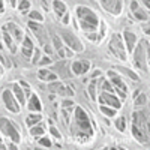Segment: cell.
Instances as JSON below:
<instances>
[{
    "label": "cell",
    "mask_w": 150,
    "mask_h": 150,
    "mask_svg": "<svg viewBox=\"0 0 150 150\" xmlns=\"http://www.w3.org/2000/svg\"><path fill=\"white\" fill-rule=\"evenodd\" d=\"M72 134L74 135H84V137H90L92 135V126H90V122H89V117L87 114L80 108L77 107L75 108V119H74V125H72Z\"/></svg>",
    "instance_id": "6da1fadb"
},
{
    "label": "cell",
    "mask_w": 150,
    "mask_h": 150,
    "mask_svg": "<svg viewBox=\"0 0 150 150\" xmlns=\"http://www.w3.org/2000/svg\"><path fill=\"white\" fill-rule=\"evenodd\" d=\"M147 120L144 117V112H134V122H132V134L137 140L143 144H147Z\"/></svg>",
    "instance_id": "7a4b0ae2"
},
{
    "label": "cell",
    "mask_w": 150,
    "mask_h": 150,
    "mask_svg": "<svg viewBox=\"0 0 150 150\" xmlns=\"http://www.w3.org/2000/svg\"><path fill=\"white\" fill-rule=\"evenodd\" d=\"M77 15L81 21V27L84 30H96L98 27V18L93 12L86 8V6H78L77 8Z\"/></svg>",
    "instance_id": "3957f363"
},
{
    "label": "cell",
    "mask_w": 150,
    "mask_h": 150,
    "mask_svg": "<svg viewBox=\"0 0 150 150\" xmlns=\"http://www.w3.org/2000/svg\"><path fill=\"white\" fill-rule=\"evenodd\" d=\"M0 131H2L3 135L11 137V138L14 140L15 143H20V134H18L17 128H15L8 119H5V117L0 119Z\"/></svg>",
    "instance_id": "277c9868"
},
{
    "label": "cell",
    "mask_w": 150,
    "mask_h": 150,
    "mask_svg": "<svg viewBox=\"0 0 150 150\" xmlns=\"http://www.w3.org/2000/svg\"><path fill=\"white\" fill-rule=\"evenodd\" d=\"M110 51L114 54V56H117L119 59L126 60V54H125V51H123V44L120 41V36L119 35L112 36V39L110 42Z\"/></svg>",
    "instance_id": "5b68a950"
},
{
    "label": "cell",
    "mask_w": 150,
    "mask_h": 150,
    "mask_svg": "<svg viewBox=\"0 0 150 150\" xmlns=\"http://www.w3.org/2000/svg\"><path fill=\"white\" fill-rule=\"evenodd\" d=\"M144 45L146 42H140V45L135 48V53H134V63L135 66H138L140 69H147L144 60H146V54H144Z\"/></svg>",
    "instance_id": "8992f818"
},
{
    "label": "cell",
    "mask_w": 150,
    "mask_h": 150,
    "mask_svg": "<svg viewBox=\"0 0 150 150\" xmlns=\"http://www.w3.org/2000/svg\"><path fill=\"white\" fill-rule=\"evenodd\" d=\"M2 96H3V102H5V105H6V108L9 111H12V112H18L20 111V107L15 102V98L12 96V93L9 90H5Z\"/></svg>",
    "instance_id": "52a82bcc"
},
{
    "label": "cell",
    "mask_w": 150,
    "mask_h": 150,
    "mask_svg": "<svg viewBox=\"0 0 150 150\" xmlns=\"http://www.w3.org/2000/svg\"><path fill=\"white\" fill-rule=\"evenodd\" d=\"M62 38H63V39H65V42L74 50V51H83V45H81V42L77 39V38H75L72 33H69V32H65L63 33V36H62Z\"/></svg>",
    "instance_id": "ba28073f"
},
{
    "label": "cell",
    "mask_w": 150,
    "mask_h": 150,
    "mask_svg": "<svg viewBox=\"0 0 150 150\" xmlns=\"http://www.w3.org/2000/svg\"><path fill=\"white\" fill-rule=\"evenodd\" d=\"M29 27L35 32V35H36V38H38V41H39L41 44H45V41H47V38H45V30L42 29L41 24H38V23H35L33 20H30V21H29Z\"/></svg>",
    "instance_id": "9c48e42d"
},
{
    "label": "cell",
    "mask_w": 150,
    "mask_h": 150,
    "mask_svg": "<svg viewBox=\"0 0 150 150\" xmlns=\"http://www.w3.org/2000/svg\"><path fill=\"white\" fill-rule=\"evenodd\" d=\"M99 101H101L102 104H108L111 105L112 108H120V102H119V99L116 96H112V93L110 92H104L101 95V98H99Z\"/></svg>",
    "instance_id": "30bf717a"
},
{
    "label": "cell",
    "mask_w": 150,
    "mask_h": 150,
    "mask_svg": "<svg viewBox=\"0 0 150 150\" xmlns=\"http://www.w3.org/2000/svg\"><path fill=\"white\" fill-rule=\"evenodd\" d=\"M87 69H89V62H74V65H72V71L77 75L87 72Z\"/></svg>",
    "instance_id": "8fae6325"
},
{
    "label": "cell",
    "mask_w": 150,
    "mask_h": 150,
    "mask_svg": "<svg viewBox=\"0 0 150 150\" xmlns=\"http://www.w3.org/2000/svg\"><path fill=\"white\" fill-rule=\"evenodd\" d=\"M27 108H29L30 111H41V110H42L41 101H39V98H38L36 95H32L30 101H29V104H27Z\"/></svg>",
    "instance_id": "7c38bea8"
},
{
    "label": "cell",
    "mask_w": 150,
    "mask_h": 150,
    "mask_svg": "<svg viewBox=\"0 0 150 150\" xmlns=\"http://www.w3.org/2000/svg\"><path fill=\"white\" fill-rule=\"evenodd\" d=\"M38 77H39V80L42 81H54L57 77H56V74H53L51 71H47V69H41L39 72H38Z\"/></svg>",
    "instance_id": "4fadbf2b"
},
{
    "label": "cell",
    "mask_w": 150,
    "mask_h": 150,
    "mask_svg": "<svg viewBox=\"0 0 150 150\" xmlns=\"http://www.w3.org/2000/svg\"><path fill=\"white\" fill-rule=\"evenodd\" d=\"M108 77H110V80L112 81V84L117 86V89H120V90H123V92H126V86H125V83L120 80V77H117V75L112 72V71L108 72Z\"/></svg>",
    "instance_id": "5bb4252c"
},
{
    "label": "cell",
    "mask_w": 150,
    "mask_h": 150,
    "mask_svg": "<svg viewBox=\"0 0 150 150\" xmlns=\"http://www.w3.org/2000/svg\"><path fill=\"white\" fill-rule=\"evenodd\" d=\"M23 54L26 56V57H30L32 56V51H33V44H32V39L27 36V38H24V41H23Z\"/></svg>",
    "instance_id": "9a60e30c"
},
{
    "label": "cell",
    "mask_w": 150,
    "mask_h": 150,
    "mask_svg": "<svg viewBox=\"0 0 150 150\" xmlns=\"http://www.w3.org/2000/svg\"><path fill=\"white\" fill-rule=\"evenodd\" d=\"M5 30H9V32L12 33V36L15 38V41H21V39H23V32H21L17 26H14L12 23L8 24V26L5 27Z\"/></svg>",
    "instance_id": "2e32d148"
},
{
    "label": "cell",
    "mask_w": 150,
    "mask_h": 150,
    "mask_svg": "<svg viewBox=\"0 0 150 150\" xmlns=\"http://www.w3.org/2000/svg\"><path fill=\"white\" fill-rule=\"evenodd\" d=\"M123 38H125V41H126V44H128V50H129V51H132L134 45H135V41H137V36L134 33H131V32H125L123 33Z\"/></svg>",
    "instance_id": "e0dca14e"
},
{
    "label": "cell",
    "mask_w": 150,
    "mask_h": 150,
    "mask_svg": "<svg viewBox=\"0 0 150 150\" xmlns=\"http://www.w3.org/2000/svg\"><path fill=\"white\" fill-rule=\"evenodd\" d=\"M53 6H54V12H56L59 17H63V15L66 14V6H65V3L59 2V0H54Z\"/></svg>",
    "instance_id": "ac0fdd59"
},
{
    "label": "cell",
    "mask_w": 150,
    "mask_h": 150,
    "mask_svg": "<svg viewBox=\"0 0 150 150\" xmlns=\"http://www.w3.org/2000/svg\"><path fill=\"white\" fill-rule=\"evenodd\" d=\"M101 5H102L108 12H112V14H114L116 5H117V0H101Z\"/></svg>",
    "instance_id": "d6986e66"
},
{
    "label": "cell",
    "mask_w": 150,
    "mask_h": 150,
    "mask_svg": "<svg viewBox=\"0 0 150 150\" xmlns=\"http://www.w3.org/2000/svg\"><path fill=\"white\" fill-rule=\"evenodd\" d=\"M14 93H15V96H17V99L20 101V104H26V98H24V93H23V90H21V87H20V84H14Z\"/></svg>",
    "instance_id": "ffe728a7"
},
{
    "label": "cell",
    "mask_w": 150,
    "mask_h": 150,
    "mask_svg": "<svg viewBox=\"0 0 150 150\" xmlns=\"http://www.w3.org/2000/svg\"><path fill=\"white\" fill-rule=\"evenodd\" d=\"M3 39H5V42H6V45L9 47V50H11V53H15L17 51V47L14 45V42H12V39H11V35L5 30L3 32Z\"/></svg>",
    "instance_id": "44dd1931"
},
{
    "label": "cell",
    "mask_w": 150,
    "mask_h": 150,
    "mask_svg": "<svg viewBox=\"0 0 150 150\" xmlns=\"http://www.w3.org/2000/svg\"><path fill=\"white\" fill-rule=\"evenodd\" d=\"M42 120L41 114H30L27 119H26V123H27V126H33V125H38Z\"/></svg>",
    "instance_id": "7402d4cb"
},
{
    "label": "cell",
    "mask_w": 150,
    "mask_h": 150,
    "mask_svg": "<svg viewBox=\"0 0 150 150\" xmlns=\"http://www.w3.org/2000/svg\"><path fill=\"white\" fill-rule=\"evenodd\" d=\"M57 92H59L60 95H68V96H72V95H74L72 89H69V87H66L65 84H60V86H59V89H57Z\"/></svg>",
    "instance_id": "603a6c76"
},
{
    "label": "cell",
    "mask_w": 150,
    "mask_h": 150,
    "mask_svg": "<svg viewBox=\"0 0 150 150\" xmlns=\"http://www.w3.org/2000/svg\"><path fill=\"white\" fill-rule=\"evenodd\" d=\"M30 134H32V135H35V137H36V135H42V134H44V126L38 123V126H32Z\"/></svg>",
    "instance_id": "cb8c5ba5"
},
{
    "label": "cell",
    "mask_w": 150,
    "mask_h": 150,
    "mask_svg": "<svg viewBox=\"0 0 150 150\" xmlns=\"http://www.w3.org/2000/svg\"><path fill=\"white\" fill-rule=\"evenodd\" d=\"M101 111L104 112L105 116H108V117H114V114H116V110H111V108H108V107H105V105L101 107Z\"/></svg>",
    "instance_id": "d4e9b609"
},
{
    "label": "cell",
    "mask_w": 150,
    "mask_h": 150,
    "mask_svg": "<svg viewBox=\"0 0 150 150\" xmlns=\"http://www.w3.org/2000/svg\"><path fill=\"white\" fill-rule=\"evenodd\" d=\"M116 126H117V129L119 131H125V128H126V122H125V119L123 117H120V119H117L116 120Z\"/></svg>",
    "instance_id": "484cf974"
},
{
    "label": "cell",
    "mask_w": 150,
    "mask_h": 150,
    "mask_svg": "<svg viewBox=\"0 0 150 150\" xmlns=\"http://www.w3.org/2000/svg\"><path fill=\"white\" fill-rule=\"evenodd\" d=\"M89 95H90L92 99H96V84H95V81H92L90 86H89Z\"/></svg>",
    "instance_id": "4316f807"
},
{
    "label": "cell",
    "mask_w": 150,
    "mask_h": 150,
    "mask_svg": "<svg viewBox=\"0 0 150 150\" xmlns=\"http://www.w3.org/2000/svg\"><path fill=\"white\" fill-rule=\"evenodd\" d=\"M30 20H33V21H35V20H36V21H42L44 18H42V15H41L38 11H32V12H30Z\"/></svg>",
    "instance_id": "83f0119b"
},
{
    "label": "cell",
    "mask_w": 150,
    "mask_h": 150,
    "mask_svg": "<svg viewBox=\"0 0 150 150\" xmlns=\"http://www.w3.org/2000/svg\"><path fill=\"white\" fill-rule=\"evenodd\" d=\"M146 101H147V96L141 93L138 98L135 99V105H137V107H138V105H143V104H146Z\"/></svg>",
    "instance_id": "f1b7e54d"
},
{
    "label": "cell",
    "mask_w": 150,
    "mask_h": 150,
    "mask_svg": "<svg viewBox=\"0 0 150 150\" xmlns=\"http://www.w3.org/2000/svg\"><path fill=\"white\" fill-rule=\"evenodd\" d=\"M134 17H135L137 20H147V15L143 14V12L138 11V9H135V11H134Z\"/></svg>",
    "instance_id": "f546056e"
},
{
    "label": "cell",
    "mask_w": 150,
    "mask_h": 150,
    "mask_svg": "<svg viewBox=\"0 0 150 150\" xmlns=\"http://www.w3.org/2000/svg\"><path fill=\"white\" fill-rule=\"evenodd\" d=\"M20 11H27L29 8H30V2L29 0H21V3H20Z\"/></svg>",
    "instance_id": "4dcf8cb0"
},
{
    "label": "cell",
    "mask_w": 150,
    "mask_h": 150,
    "mask_svg": "<svg viewBox=\"0 0 150 150\" xmlns=\"http://www.w3.org/2000/svg\"><path fill=\"white\" fill-rule=\"evenodd\" d=\"M102 89H104L105 92H110V93L114 92V89H112V86H111L108 81H104V83H102Z\"/></svg>",
    "instance_id": "1f68e13d"
},
{
    "label": "cell",
    "mask_w": 150,
    "mask_h": 150,
    "mask_svg": "<svg viewBox=\"0 0 150 150\" xmlns=\"http://www.w3.org/2000/svg\"><path fill=\"white\" fill-rule=\"evenodd\" d=\"M50 132H51V135H53V137H56V138H60V137H62V135H60V132L53 126V125H50Z\"/></svg>",
    "instance_id": "d6a6232c"
},
{
    "label": "cell",
    "mask_w": 150,
    "mask_h": 150,
    "mask_svg": "<svg viewBox=\"0 0 150 150\" xmlns=\"http://www.w3.org/2000/svg\"><path fill=\"white\" fill-rule=\"evenodd\" d=\"M39 62V48L35 50V54H33V59H32V63H38Z\"/></svg>",
    "instance_id": "836d02e7"
},
{
    "label": "cell",
    "mask_w": 150,
    "mask_h": 150,
    "mask_svg": "<svg viewBox=\"0 0 150 150\" xmlns=\"http://www.w3.org/2000/svg\"><path fill=\"white\" fill-rule=\"evenodd\" d=\"M53 41H54V45H56V48H57V50L63 48V47H62V42H60V39H59V36H53Z\"/></svg>",
    "instance_id": "e575fe53"
},
{
    "label": "cell",
    "mask_w": 150,
    "mask_h": 150,
    "mask_svg": "<svg viewBox=\"0 0 150 150\" xmlns=\"http://www.w3.org/2000/svg\"><path fill=\"white\" fill-rule=\"evenodd\" d=\"M39 144H42L44 147H51V146H53V143H50V140H47V138L39 140Z\"/></svg>",
    "instance_id": "d590c367"
},
{
    "label": "cell",
    "mask_w": 150,
    "mask_h": 150,
    "mask_svg": "<svg viewBox=\"0 0 150 150\" xmlns=\"http://www.w3.org/2000/svg\"><path fill=\"white\" fill-rule=\"evenodd\" d=\"M123 72H125V74H126V75H129V77H131L132 80H135V81H138V77H137V75H135V74H132V72H131L129 69H123Z\"/></svg>",
    "instance_id": "8d00e7d4"
},
{
    "label": "cell",
    "mask_w": 150,
    "mask_h": 150,
    "mask_svg": "<svg viewBox=\"0 0 150 150\" xmlns=\"http://www.w3.org/2000/svg\"><path fill=\"white\" fill-rule=\"evenodd\" d=\"M60 84H62V83H53V84H50V90H51V92H57V89H59Z\"/></svg>",
    "instance_id": "74e56055"
},
{
    "label": "cell",
    "mask_w": 150,
    "mask_h": 150,
    "mask_svg": "<svg viewBox=\"0 0 150 150\" xmlns=\"http://www.w3.org/2000/svg\"><path fill=\"white\" fill-rule=\"evenodd\" d=\"M120 9H122V0H117V5H116V11H114V14H120Z\"/></svg>",
    "instance_id": "f35d334b"
},
{
    "label": "cell",
    "mask_w": 150,
    "mask_h": 150,
    "mask_svg": "<svg viewBox=\"0 0 150 150\" xmlns=\"http://www.w3.org/2000/svg\"><path fill=\"white\" fill-rule=\"evenodd\" d=\"M62 107H63V108H66V107H74V102H72V101H63V102H62Z\"/></svg>",
    "instance_id": "ab89813d"
},
{
    "label": "cell",
    "mask_w": 150,
    "mask_h": 150,
    "mask_svg": "<svg viewBox=\"0 0 150 150\" xmlns=\"http://www.w3.org/2000/svg\"><path fill=\"white\" fill-rule=\"evenodd\" d=\"M39 63L41 65H48V63H51V60H50L48 57H44L42 60H39Z\"/></svg>",
    "instance_id": "60d3db41"
},
{
    "label": "cell",
    "mask_w": 150,
    "mask_h": 150,
    "mask_svg": "<svg viewBox=\"0 0 150 150\" xmlns=\"http://www.w3.org/2000/svg\"><path fill=\"white\" fill-rule=\"evenodd\" d=\"M45 51H47V54H51V47H50V45H45Z\"/></svg>",
    "instance_id": "b9f144b4"
},
{
    "label": "cell",
    "mask_w": 150,
    "mask_h": 150,
    "mask_svg": "<svg viewBox=\"0 0 150 150\" xmlns=\"http://www.w3.org/2000/svg\"><path fill=\"white\" fill-rule=\"evenodd\" d=\"M131 8H132V11H135L137 8H138V5H137V2H132V3H131Z\"/></svg>",
    "instance_id": "7bdbcfd3"
},
{
    "label": "cell",
    "mask_w": 150,
    "mask_h": 150,
    "mask_svg": "<svg viewBox=\"0 0 150 150\" xmlns=\"http://www.w3.org/2000/svg\"><path fill=\"white\" fill-rule=\"evenodd\" d=\"M20 84H21V86H23V87H24V89H29V84H27V83H26V81H21V83H20Z\"/></svg>",
    "instance_id": "ee69618b"
},
{
    "label": "cell",
    "mask_w": 150,
    "mask_h": 150,
    "mask_svg": "<svg viewBox=\"0 0 150 150\" xmlns=\"http://www.w3.org/2000/svg\"><path fill=\"white\" fill-rule=\"evenodd\" d=\"M39 2H41V5H42V6H44L45 9H48V5L45 3V0H39Z\"/></svg>",
    "instance_id": "f6af8a7d"
},
{
    "label": "cell",
    "mask_w": 150,
    "mask_h": 150,
    "mask_svg": "<svg viewBox=\"0 0 150 150\" xmlns=\"http://www.w3.org/2000/svg\"><path fill=\"white\" fill-rule=\"evenodd\" d=\"M143 2H144V5H146V6L150 9V0H143Z\"/></svg>",
    "instance_id": "bcb514c9"
},
{
    "label": "cell",
    "mask_w": 150,
    "mask_h": 150,
    "mask_svg": "<svg viewBox=\"0 0 150 150\" xmlns=\"http://www.w3.org/2000/svg\"><path fill=\"white\" fill-rule=\"evenodd\" d=\"M59 56H60V57H65V53H63V50H62V48L59 50Z\"/></svg>",
    "instance_id": "7dc6e473"
},
{
    "label": "cell",
    "mask_w": 150,
    "mask_h": 150,
    "mask_svg": "<svg viewBox=\"0 0 150 150\" xmlns=\"http://www.w3.org/2000/svg\"><path fill=\"white\" fill-rule=\"evenodd\" d=\"M0 12H3V0H0Z\"/></svg>",
    "instance_id": "c3c4849f"
},
{
    "label": "cell",
    "mask_w": 150,
    "mask_h": 150,
    "mask_svg": "<svg viewBox=\"0 0 150 150\" xmlns=\"http://www.w3.org/2000/svg\"><path fill=\"white\" fill-rule=\"evenodd\" d=\"M89 39H92V41H95V39H96V35H89Z\"/></svg>",
    "instance_id": "681fc988"
},
{
    "label": "cell",
    "mask_w": 150,
    "mask_h": 150,
    "mask_svg": "<svg viewBox=\"0 0 150 150\" xmlns=\"http://www.w3.org/2000/svg\"><path fill=\"white\" fill-rule=\"evenodd\" d=\"M99 74H101V71H95V72H93V77H98Z\"/></svg>",
    "instance_id": "f907efd6"
},
{
    "label": "cell",
    "mask_w": 150,
    "mask_h": 150,
    "mask_svg": "<svg viewBox=\"0 0 150 150\" xmlns=\"http://www.w3.org/2000/svg\"><path fill=\"white\" fill-rule=\"evenodd\" d=\"M69 21V18H68V15H65V18H63V23H68Z\"/></svg>",
    "instance_id": "816d5d0a"
},
{
    "label": "cell",
    "mask_w": 150,
    "mask_h": 150,
    "mask_svg": "<svg viewBox=\"0 0 150 150\" xmlns=\"http://www.w3.org/2000/svg\"><path fill=\"white\" fill-rule=\"evenodd\" d=\"M11 5H12V6H15V0H11Z\"/></svg>",
    "instance_id": "f5cc1de1"
},
{
    "label": "cell",
    "mask_w": 150,
    "mask_h": 150,
    "mask_svg": "<svg viewBox=\"0 0 150 150\" xmlns=\"http://www.w3.org/2000/svg\"><path fill=\"white\" fill-rule=\"evenodd\" d=\"M0 149H5V146L2 144V141H0Z\"/></svg>",
    "instance_id": "db71d44e"
},
{
    "label": "cell",
    "mask_w": 150,
    "mask_h": 150,
    "mask_svg": "<svg viewBox=\"0 0 150 150\" xmlns=\"http://www.w3.org/2000/svg\"><path fill=\"white\" fill-rule=\"evenodd\" d=\"M146 33H147V35H150V29H147V30H146Z\"/></svg>",
    "instance_id": "11a10c76"
},
{
    "label": "cell",
    "mask_w": 150,
    "mask_h": 150,
    "mask_svg": "<svg viewBox=\"0 0 150 150\" xmlns=\"http://www.w3.org/2000/svg\"><path fill=\"white\" fill-rule=\"evenodd\" d=\"M2 74H3V69H2V68H0V75H2Z\"/></svg>",
    "instance_id": "9f6ffc18"
}]
</instances>
